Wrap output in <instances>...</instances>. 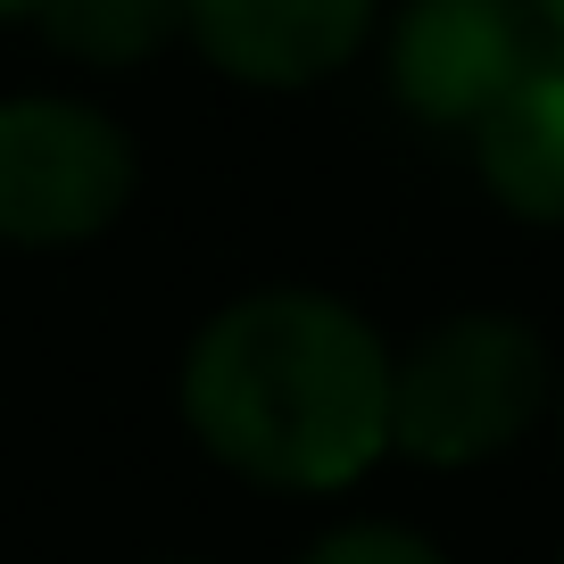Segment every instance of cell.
Returning <instances> with one entry per match:
<instances>
[{"instance_id":"obj_2","label":"cell","mask_w":564,"mask_h":564,"mask_svg":"<svg viewBox=\"0 0 564 564\" xmlns=\"http://www.w3.org/2000/svg\"><path fill=\"white\" fill-rule=\"evenodd\" d=\"M556 382L564 373L540 324L507 307L441 316L390 366V457H415L432 474H474L531 441V423L556 406Z\"/></svg>"},{"instance_id":"obj_7","label":"cell","mask_w":564,"mask_h":564,"mask_svg":"<svg viewBox=\"0 0 564 564\" xmlns=\"http://www.w3.org/2000/svg\"><path fill=\"white\" fill-rule=\"evenodd\" d=\"M34 25L75 67H141L183 34V0H42Z\"/></svg>"},{"instance_id":"obj_5","label":"cell","mask_w":564,"mask_h":564,"mask_svg":"<svg viewBox=\"0 0 564 564\" xmlns=\"http://www.w3.org/2000/svg\"><path fill=\"white\" fill-rule=\"evenodd\" d=\"M382 0H183V34L216 75L258 91H307L373 42Z\"/></svg>"},{"instance_id":"obj_6","label":"cell","mask_w":564,"mask_h":564,"mask_svg":"<svg viewBox=\"0 0 564 564\" xmlns=\"http://www.w3.org/2000/svg\"><path fill=\"white\" fill-rule=\"evenodd\" d=\"M474 175L514 225H564V58L547 51L474 124Z\"/></svg>"},{"instance_id":"obj_8","label":"cell","mask_w":564,"mask_h":564,"mask_svg":"<svg viewBox=\"0 0 564 564\" xmlns=\"http://www.w3.org/2000/svg\"><path fill=\"white\" fill-rule=\"evenodd\" d=\"M300 564H457V556L406 523H333Z\"/></svg>"},{"instance_id":"obj_11","label":"cell","mask_w":564,"mask_h":564,"mask_svg":"<svg viewBox=\"0 0 564 564\" xmlns=\"http://www.w3.org/2000/svg\"><path fill=\"white\" fill-rule=\"evenodd\" d=\"M556 423H564V382H556Z\"/></svg>"},{"instance_id":"obj_3","label":"cell","mask_w":564,"mask_h":564,"mask_svg":"<svg viewBox=\"0 0 564 564\" xmlns=\"http://www.w3.org/2000/svg\"><path fill=\"white\" fill-rule=\"evenodd\" d=\"M141 183L133 133L108 108L67 91L0 100V241L9 249H75L100 241Z\"/></svg>"},{"instance_id":"obj_12","label":"cell","mask_w":564,"mask_h":564,"mask_svg":"<svg viewBox=\"0 0 564 564\" xmlns=\"http://www.w3.org/2000/svg\"><path fill=\"white\" fill-rule=\"evenodd\" d=\"M556 564H564V556H556Z\"/></svg>"},{"instance_id":"obj_1","label":"cell","mask_w":564,"mask_h":564,"mask_svg":"<svg viewBox=\"0 0 564 564\" xmlns=\"http://www.w3.org/2000/svg\"><path fill=\"white\" fill-rule=\"evenodd\" d=\"M390 349L349 300L274 282L225 300L183 349V423L225 474L340 498L390 457Z\"/></svg>"},{"instance_id":"obj_4","label":"cell","mask_w":564,"mask_h":564,"mask_svg":"<svg viewBox=\"0 0 564 564\" xmlns=\"http://www.w3.org/2000/svg\"><path fill=\"white\" fill-rule=\"evenodd\" d=\"M540 58L531 0H406L390 18V91L432 133H474Z\"/></svg>"},{"instance_id":"obj_9","label":"cell","mask_w":564,"mask_h":564,"mask_svg":"<svg viewBox=\"0 0 564 564\" xmlns=\"http://www.w3.org/2000/svg\"><path fill=\"white\" fill-rule=\"evenodd\" d=\"M531 18H540V42L564 58V0H531Z\"/></svg>"},{"instance_id":"obj_10","label":"cell","mask_w":564,"mask_h":564,"mask_svg":"<svg viewBox=\"0 0 564 564\" xmlns=\"http://www.w3.org/2000/svg\"><path fill=\"white\" fill-rule=\"evenodd\" d=\"M34 9H42V0H0V25H9V18H34Z\"/></svg>"}]
</instances>
